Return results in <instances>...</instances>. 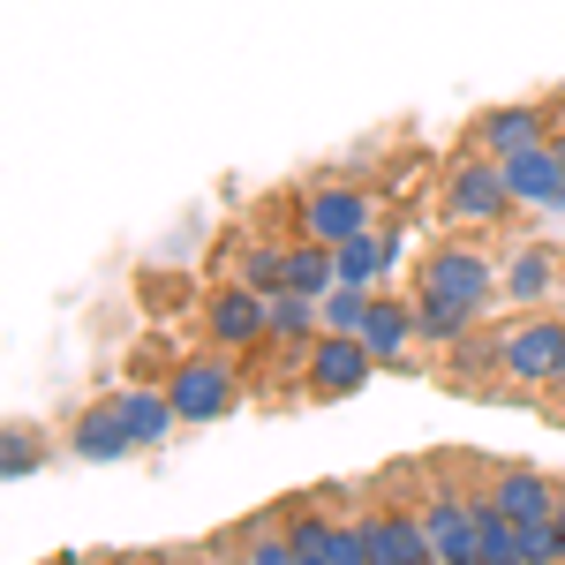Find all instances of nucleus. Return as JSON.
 I'll return each mask as SVG.
<instances>
[{"label": "nucleus", "instance_id": "obj_19", "mask_svg": "<svg viewBox=\"0 0 565 565\" xmlns=\"http://www.w3.org/2000/svg\"><path fill=\"white\" fill-rule=\"evenodd\" d=\"M340 287V257L324 249V242H287V295H332Z\"/></svg>", "mask_w": 565, "mask_h": 565}, {"label": "nucleus", "instance_id": "obj_23", "mask_svg": "<svg viewBox=\"0 0 565 565\" xmlns=\"http://www.w3.org/2000/svg\"><path fill=\"white\" fill-rule=\"evenodd\" d=\"M521 558H527V565H565L558 513H551V521H521Z\"/></svg>", "mask_w": 565, "mask_h": 565}, {"label": "nucleus", "instance_id": "obj_24", "mask_svg": "<svg viewBox=\"0 0 565 565\" xmlns=\"http://www.w3.org/2000/svg\"><path fill=\"white\" fill-rule=\"evenodd\" d=\"M558 543H565V498H558Z\"/></svg>", "mask_w": 565, "mask_h": 565}, {"label": "nucleus", "instance_id": "obj_18", "mask_svg": "<svg viewBox=\"0 0 565 565\" xmlns=\"http://www.w3.org/2000/svg\"><path fill=\"white\" fill-rule=\"evenodd\" d=\"M476 324H482V317H476L468 302H437V295H415V340H423V348H460Z\"/></svg>", "mask_w": 565, "mask_h": 565}, {"label": "nucleus", "instance_id": "obj_21", "mask_svg": "<svg viewBox=\"0 0 565 565\" xmlns=\"http://www.w3.org/2000/svg\"><path fill=\"white\" fill-rule=\"evenodd\" d=\"M370 302H377V287H332V295H324V332H354V340H362Z\"/></svg>", "mask_w": 565, "mask_h": 565}, {"label": "nucleus", "instance_id": "obj_25", "mask_svg": "<svg viewBox=\"0 0 565 565\" xmlns=\"http://www.w3.org/2000/svg\"><path fill=\"white\" fill-rule=\"evenodd\" d=\"M114 565H159V558H114Z\"/></svg>", "mask_w": 565, "mask_h": 565}, {"label": "nucleus", "instance_id": "obj_14", "mask_svg": "<svg viewBox=\"0 0 565 565\" xmlns=\"http://www.w3.org/2000/svg\"><path fill=\"white\" fill-rule=\"evenodd\" d=\"M490 498H498L513 521H551V513H558V498H565V482L543 476V468H498Z\"/></svg>", "mask_w": 565, "mask_h": 565}, {"label": "nucleus", "instance_id": "obj_7", "mask_svg": "<svg viewBox=\"0 0 565 565\" xmlns=\"http://www.w3.org/2000/svg\"><path fill=\"white\" fill-rule=\"evenodd\" d=\"M204 332H212V348L226 354H249L271 340V295H257V287H212V302H204Z\"/></svg>", "mask_w": 565, "mask_h": 565}, {"label": "nucleus", "instance_id": "obj_11", "mask_svg": "<svg viewBox=\"0 0 565 565\" xmlns=\"http://www.w3.org/2000/svg\"><path fill=\"white\" fill-rule=\"evenodd\" d=\"M543 136H551V114H543L535 98H513V106H490V114H476L468 143H476V151H490V159H513V151L543 143Z\"/></svg>", "mask_w": 565, "mask_h": 565}, {"label": "nucleus", "instance_id": "obj_1", "mask_svg": "<svg viewBox=\"0 0 565 565\" xmlns=\"http://www.w3.org/2000/svg\"><path fill=\"white\" fill-rule=\"evenodd\" d=\"M167 399H174L181 430L189 423H226L234 415V399H242V370L226 362V348H204V354H181V362H167Z\"/></svg>", "mask_w": 565, "mask_h": 565}, {"label": "nucleus", "instance_id": "obj_2", "mask_svg": "<svg viewBox=\"0 0 565 565\" xmlns=\"http://www.w3.org/2000/svg\"><path fill=\"white\" fill-rule=\"evenodd\" d=\"M415 295H437V302H468V309L482 317V309L505 295V264H490L476 242H437L430 257L415 264Z\"/></svg>", "mask_w": 565, "mask_h": 565}, {"label": "nucleus", "instance_id": "obj_10", "mask_svg": "<svg viewBox=\"0 0 565 565\" xmlns=\"http://www.w3.org/2000/svg\"><path fill=\"white\" fill-rule=\"evenodd\" d=\"M505 167V189H513V204H535V212H565V159L558 143L543 136V143H527L513 159H498Z\"/></svg>", "mask_w": 565, "mask_h": 565}, {"label": "nucleus", "instance_id": "obj_9", "mask_svg": "<svg viewBox=\"0 0 565 565\" xmlns=\"http://www.w3.org/2000/svg\"><path fill=\"white\" fill-rule=\"evenodd\" d=\"M362 543H370L377 565H437L423 505H377V513H362Z\"/></svg>", "mask_w": 565, "mask_h": 565}, {"label": "nucleus", "instance_id": "obj_20", "mask_svg": "<svg viewBox=\"0 0 565 565\" xmlns=\"http://www.w3.org/2000/svg\"><path fill=\"white\" fill-rule=\"evenodd\" d=\"M242 287L287 295V242H249V249H242Z\"/></svg>", "mask_w": 565, "mask_h": 565}, {"label": "nucleus", "instance_id": "obj_22", "mask_svg": "<svg viewBox=\"0 0 565 565\" xmlns=\"http://www.w3.org/2000/svg\"><path fill=\"white\" fill-rule=\"evenodd\" d=\"M39 460H45V445L23 430V423H8V430H0V476H8V482H23Z\"/></svg>", "mask_w": 565, "mask_h": 565}, {"label": "nucleus", "instance_id": "obj_5", "mask_svg": "<svg viewBox=\"0 0 565 565\" xmlns=\"http://www.w3.org/2000/svg\"><path fill=\"white\" fill-rule=\"evenodd\" d=\"M377 226V196L370 189H354V181H317L302 189V204H295V234L302 242H354V234H370Z\"/></svg>", "mask_w": 565, "mask_h": 565}, {"label": "nucleus", "instance_id": "obj_17", "mask_svg": "<svg viewBox=\"0 0 565 565\" xmlns=\"http://www.w3.org/2000/svg\"><path fill=\"white\" fill-rule=\"evenodd\" d=\"M362 348L377 354V370L407 362V348H415V302H392V295H377V302H370V324H362Z\"/></svg>", "mask_w": 565, "mask_h": 565}, {"label": "nucleus", "instance_id": "obj_15", "mask_svg": "<svg viewBox=\"0 0 565 565\" xmlns=\"http://www.w3.org/2000/svg\"><path fill=\"white\" fill-rule=\"evenodd\" d=\"M332 257H340V287H377V279H392V264H399V242H392L385 226H370L354 242H332Z\"/></svg>", "mask_w": 565, "mask_h": 565}, {"label": "nucleus", "instance_id": "obj_12", "mask_svg": "<svg viewBox=\"0 0 565 565\" xmlns=\"http://www.w3.org/2000/svg\"><path fill=\"white\" fill-rule=\"evenodd\" d=\"M68 452H76V460H90V468H106V460H129L136 437H129V423H121V407H114V399L84 407V415L68 423Z\"/></svg>", "mask_w": 565, "mask_h": 565}, {"label": "nucleus", "instance_id": "obj_8", "mask_svg": "<svg viewBox=\"0 0 565 565\" xmlns=\"http://www.w3.org/2000/svg\"><path fill=\"white\" fill-rule=\"evenodd\" d=\"M423 527H430L437 565H482V535H476V505H468V490L437 482L430 498H423Z\"/></svg>", "mask_w": 565, "mask_h": 565}, {"label": "nucleus", "instance_id": "obj_26", "mask_svg": "<svg viewBox=\"0 0 565 565\" xmlns=\"http://www.w3.org/2000/svg\"><path fill=\"white\" fill-rule=\"evenodd\" d=\"M558 407H565V377H558Z\"/></svg>", "mask_w": 565, "mask_h": 565}, {"label": "nucleus", "instance_id": "obj_3", "mask_svg": "<svg viewBox=\"0 0 565 565\" xmlns=\"http://www.w3.org/2000/svg\"><path fill=\"white\" fill-rule=\"evenodd\" d=\"M505 392H558L565 377V317L551 309H521L505 324Z\"/></svg>", "mask_w": 565, "mask_h": 565}, {"label": "nucleus", "instance_id": "obj_6", "mask_svg": "<svg viewBox=\"0 0 565 565\" xmlns=\"http://www.w3.org/2000/svg\"><path fill=\"white\" fill-rule=\"evenodd\" d=\"M377 377V354L362 348L354 332H324L309 348V370H302V399H354V392Z\"/></svg>", "mask_w": 565, "mask_h": 565}, {"label": "nucleus", "instance_id": "obj_13", "mask_svg": "<svg viewBox=\"0 0 565 565\" xmlns=\"http://www.w3.org/2000/svg\"><path fill=\"white\" fill-rule=\"evenodd\" d=\"M114 407H121V423H129L136 437V452H151V445H167V437L181 430V415H174V399H167V385H121L114 392Z\"/></svg>", "mask_w": 565, "mask_h": 565}, {"label": "nucleus", "instance_id": "obj_16", "mask_svg": "<svg viewBox=\"0 0 565 565\" xmlns=\"http://www.w3.org/2000/svg\"><path fill=\"white\" fill-rule=\"evenodd\" d=\"M551 287H558V257H551L543 242H521V249L505 257V302L513 309H543Z\"/></svg>", "mask_w": 565, "mask_h": 565}, {"label": "nucleus", "instance_id": "obj_4", "mask_svg": "<svg viewBox=\"0 0 565 565\" xmlns=\"http://www.w3.org/2000/svg\"><path fill=\"white\" fill-rule=\"evenodd\" d=\"M513 212V189H505V167L490 159V151H460L452 159V174H445V218L452 226H498V218Z\"/></svg>", "mask_w": 565, "mask_h": 565}]
</instances>
